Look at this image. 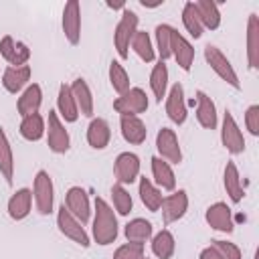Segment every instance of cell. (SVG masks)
I'll use <instances>...</instances> for the list:
<instances>
[{
    "mask_svg": "<svg viewBox=\"0 0 259 259\" xmlns=\"http://www.w3.org/2000/svg\"><path fill=\"white\" fill-rule=\"evenodd\" d=\"M117 219L113 208L101 198H95V217H93V241L101 247L111 245L117 239Z\"/></svg>",
    "mask_w": 259,
    "mask_h": 259,
    "instance_id": "cell-1",
    "label": "cell"
},
{
    "mask_svg": "<svg viewBox=\"0 0 259 259\" xmlns=\"http://www.w3.org/2000/svg\"><path fill=\"white\" fill-rule=\"evenodd\" d=\"M138 14L130 8H123L121 12V18L115 26V32H113V45H115V51L119 55V59H127L130 57V45H132V38L134 34L138 32Z\"/></svg>",
    "mask_w": 259,
    "mask_h": 259,
    "instance_id": "cell-2",
    "label": "cell"
},
{
    "mask_svg": "<svg viewBox=\"0 0 259 259\" xmlns=\"http://www.w3.org/2000/svg\"><path fill=\"white\" fill-rule=\"evenodd\" d=\"M32 198H34V206L36 212L47 217L53 212V204H55V186L51 180V174L47 170H38L32 182Z\"/></svg>",
    "mask_w": 259,
    "mask_h": 259,
    "instance_id": "cell-3",
    "label": "cell"
},
{
    "mask_svg": "<svg viewBox=\"0 0 259 259\" xmlns=\"http://www.w3.org/2000/svg\"><path fill=\"white\" fill-rule=\"evenodd\" d=\"M204 61H206V65H208L227 85H231L233 89H241L239 77H237V73H235L231 61L221 53V49H217L214 45H206V47H204Z\"/></svg>",
    "mask_w": 259,
    "mask_h": 259,
    "instance_id": "cell-4",
    "label": "cell"
},
{
    "mask_svg": "<svg viewBox=\"0 0 259 259\" xmlns=\"http://www.w3.org/2000/svg\"><path fill=\"white\" fill-rule=\"evenodd\" d=\"M47 146L51 152L55 154H65L69 152L71 148V138H69V132L65 130V123L61 121L59 113L57 111H49V117H47Z\"/></svg>",
    "mask_w": 259,
    "mask_h": 259,
    "instance_id": "cell-5",
    "label": "cell"
},
{
    "mask_svg": "<svg viewBox=\"0 0 259 259\" xmlns=\"http://www.w3.org/2000/svg\"><path fill=\"white\" fill-rule=\"evenodd\" d=\"M57 227H59V231L67 237V239H71L73 243H77L79 247H83V249H87L89 245H91V241H89V235H87V231H85V227L65 208V204L59 208V212H57Z\"/></svg>",
    "mask_w": 259,
    "mask_h": 259,
    "instance_id": "cell-6",
    "label": "cell"
},
{
    "mask_svg": "<svg viewBox=\"0 0 259 259\" xmlns=\"http://www.w3.org/2000/svg\"><path fill=\"white\" fill-rule=\"evenodd\" d=\"M113 109L119 115H140L148 109V95L142 87H130L113 101Z\"/></svg>",
    "mask_w": 259,
    "mask_h": 259,
    "instance_id": "cell-7",
    "label": "cell"
},
{
    "mask_svg": "<svg viewBox=\"0 0 259 259\" xmlns=\"http://www.w3.org/2000/svg\"><path fill=\"white\" fill-rule=\"evenodd\" d=\"M221 142L225 146L227 152L231 154H243L245 152V138H243V132L239 130L235 117L231 111H225L223 115V125H221Z\"/></svg>",
    "mask_w": 259,
    "mask_h": 259,
    "instance_id": "cell-8",
    "label": "cell"
},
{
    "mask_svg": "<svg viewBox=\"0 0 259 259\" xmlns=\"http://www.w3.org/2000/svg\"><path fill=\"white\" fill-rule=\"evenodd\" d=\"M156 148L162 160L168 164H180L182 162V150L178 144V136L170 127H160L156 134Z\"/></svg>",
    "mask_w": 259,
    "mask_h": 259,
    "instance_id": "cell-9",
    "label": "cell"
},
{
    "mask_svg": "<svg viewBox=\"0 0 259 259\" xmlns=\"http://www.w3.org/2000/svg\"><path fill=\"white\" fill-rule=\"evenodd\" d=\"M140 168H142L140 158L134 152H121L113 162V174H115L117 184L125 186V184L136 182L140 176Z\"/></svg>",
    "mask_w": 259,
    "mask_h": 259,
    "instance_id": "cell-10",
    "label": "cell"
},
{
    "mask_svg": "<svg viewBox=\"0 0 259 259\" xmlns=\"http://www.w3.org/2000/svg\"><path fill=\"white\" fill-rule=\"evenodd\" d=\"M65 208L81 223L85 225L91 219V204H89V196L81 186H71L65 194Z\"/></svg>",
    "mask_w": 259,
    "mask_h": 259,
    "instance_id": "cell-11",
    "label": "cell"
},
{
    "mask_svg": "<svg viewBox=\"0 0 259 259\" xmlns=\"http://www.w3.org/2000/svg\"><path fill=\"white\" fill-rule=\"evenodd\" d=\"M160 210H162L164 225L180 221L186 214V210H188V194H186V190H176V192L164 196Z\"/></svg>",
    "mask_w": 259,
    "mask_h": 259,
    "instance_id": "cell-12",
    "label": "cell"
},
{
    "mask_svg": "<svg viewBox=\"0 0 259 259\" xmlns=\"http://www.w3.org/2000/svg\"><path fill=\"white\" fill-rule=\"evenodd\" d=\"M0 57L10 65V67H22L28 63L30 59V49L20 42V40H14L10 34L2 36L0 40Z\"/></svg>",
    "mask_w": 259,
    "mask_h": 259,
    "instance_id": "cell-13",
    "label": "cell"
},
{
    "mask_svg": "<svg viewBox=\"0 0 259 259\" xmlns=\"http://www.w3.org/2000/svg\"><path fill=\"white\" fill-rule=\"evenodd\" d=\"M63 32L71 45L81 40V6L77 0H69L63 8Z\"/></svg>",
    "mask_w": 259,
    "mask_h": 259,
    "instance_id": "cell-14",
    "label": "cell"
},
{
    "mask_svg": "<svg viewBox=\"0 0 259 259\" xmlns=\"http://www.w3.org/2000/svg\"><path fill=\"white\" fill-rule=\"evenodd\" d=\"M166 115L172 123L182 125L186 121V101H184V89L180 83H174L166 95Z\"/></svg>",
    "mask_w": 259,
    "mask_h": 259,
    "instance_id": "cell-15",
    "label": "cell"
},
{
    "mask_svg": "<svg viewBox=\"0 0 259 259\" xmlns=\"http://www.w3.org/2000/svg\"><path fill=\"white\" fill-rule=\"evenodd\" d=\"M204 219L208 223L210 229L221 231V233H233L235 223H233V212L227 206V202H214L206 208Z\"/></svg>",
    "mask_w": 259,
    "mask_h": 259,
    "instance_id": "cell-16",
    "label": "cell"
},
{
    "mask_svg": "<svg viewBox=\"0 0 259 259\" xmlns=\"http://www.w3.org/2000/svg\"><path fill=\"white\" fill-rule=\"evenodd\" d=\"M170 53L174 57V61L178 63V67L182 71H190L192 63H194V49L192 45L174 28L172 30V40H170Z\"/></svg>",
    "mask_w": 259,
    "mask_h": 259,
    "instance_id": "cell-17",
    "label": "cell"
},
{
    "mask_svg": "<svg viewBox=\"0 0 259 259\" xmlns=\"http://www.w3.org/2000/svg\"><path fill=\"white\" fill-rule=\"evenodd\" d=\"M42 105V89L38 83H30L24 87V91L20 93L18 101H16V109L22 117L26 115H32V113H38Z\"/></svg>",
    "mask_w": 259,
    "mask_h": 259,
    "instance_id": "cell-18",
    "label": "cell"
},
{
    "mask_svg": "<svg viewBox=\"0 0 259 259\" xmlns=\"http://www.w3.org/2000/svg\"><path fill=\"white\" fill-rule=\"evenodd\" d=\"M119 127H121V136L127 144L140 146V144L146 142L148 130H146V123L138 115H121L119 117Z\"/></svg>",
    "mask_w": 259,
    "mask_h": 259,
    "instance_id": "cell-19",
    "label": "cell"
},
{
    "mask_svg": "<svg viewBox=\"0 0 259 259\" xmlns=\"http://www.w3.org/2000/svg\"><path fill=\"white\" fill-rule=\"evenodd\" d=\"M30 67L28 65H22V67H6L4 73H2V85L8 93L16 95L18 91H22L28 81H30Z\"/></svg>",
    "mask_w": 259,
    "mask_h": 259,
    "instance_id": "cell-20",
    "label": "cell"
},
{
    "mask_svg": "<svg viewBox=\"0 0 259 259\" xmlns=\"http://www.w3.org/2000/svg\"><path fill=\"white\" fill-rule=\"evenodd\" d=\"M196 119L204 130H217L219 125L217 107L204 91H196Z\"/></svg>",
    "mask_w": 259,
    "mask_h": 259,
    "instance_id": "cell-21",
    "label": "cell"
},
{
    "mask_svg": "<svg viewBox=\"0 0 259 259\" xmlns=\"http://www.w3.org/2000/svg\"><path fill=\"white\" fill-rule=\"evenodd\" d=\"M71 93L75 97V103H77V109H79V115H85V117H93V93L87 85L85 79L77 77L71 85Z\"/></svg>",
    "mask_w": 259,
    "mask_h": 259,
    "instance_id": "cell-22",
    "label": "cell"
},
{
    "mask_svg": "<svg viewBox=\"0 0 259 259\" xmlns=\"http://www.w3.org/2000/svg\"><path fill=\"white\" fill-rule=\"evenodd\" d=\"M109 140H111L109 123L103 117H93L87 125V144L93 150H103L109 146Z\"/></svg>",
    "mask_w": 259,
    "mask_h": 259,
    "instance_id": "cell-23",
    "label": "cell"
},
{
    "mask_svg": "<svg viewBox=\"0 0 259 259\" xmlns=\"http://www.w3.org/2000/svg\"><path fill=\"white\" fill-rule=\"evenodd\" d=\"M32 208V190L20 188L8 198V214L12 221H22L30 214Z\"/></svg>",
    "mask_w": 259,
    "mask_h": 259,
    "instance_id": "cell-24",
    "label": "cell"
},
{
    "mask_svg": "<svg viewBox=\"0 0 259 259\" xmlns=\"http://www.w3.org/2000/svg\"><path fill=\"white\" fill-rule=\"evenodd\" d=\"M57 109H59V117H63L67 123H73L79 119V109L75 103V97L71 93V87L67 83L59 85V93H57Z\"/></svg>",
    "mask_w": 259,
    "mask_h": 259,
    "instance_id": "cell-25",
    "label": "cell"
},
{
    "mask_svg": "<svg viewBox=\"0 0 259 259\" xmlns=\"http://www.w3.org/2000/svg\"><path fill=\"white\" fill-rule=\"evenodd\" d=\"M247 63L249 69H259V16L249 14L247 20Z\"/></svg>",
    "mask_w": 259,
    "mask_h": 259,
    "instance_id": "cell-26",
    "label": "cell"
},
{
    "mask_svg": "<svg viewBox=\"0 0 259 259\" xmlns=\"http://www.w3.org/2000/svg\"><path fill=\"white\" fill-rule=\"evenodd\" d=\"M223 186H225V190H227V194H229L231 202L239 204V202L243 200L245 192H243V184H241L239 168H237V164H235V162H231V160L227 162L225 172H223Z\"/></svg>",
    "mask_w": 259,
    "mask_h": 259,
    "instance_id": "cell-27",
    "label": "cell"
},
{
    "mask_svg": "<svg viewBox=\"0 0 259 259\" xmlns=\"http://www.w3.org/2000/svg\"><path fill=\"white\" fill-rule=\"evenodd\" d=\"M152 176L154 182L158 184L160 190H174L176 188V176L174 170L170 168V164L166 160H162L160 156H154L152 160Z\"/></svg>",
    "mask_w": 259,
    "mask_h": 259,
    "instance_id": "cell-28",
    "label": "cell"
},
{
    "mask_svg": "<svg viewBox=\"0 0 259 259\" xmlns=\"http://www.w3.org/2000/svg\"><path fill=\"white\" fill-rule=\"evenodd\" d=\"M194 6H196V12H198L202 28L217 30L221 26V12H219V4L217 2H212V0H198V2H194Z\"/></svg>",
    "mask_w": 259,
    "mask_h": 259,
    "instance_id": "cell-29",
    "label": "cell"
},
{
    "mask_svg": "<svg viewBox=\"0 0 259 259\" xmlns=\"http://www.w3.org/2000/svg\"><path fill=\"white\" fill-rule=\"evenodd\" d=\"M18 132H20V136H22L24 140H28V142H38V140L45 136V132H47V121H45V117H42L40 113L26 115V117H22Z\"/></svg>",
    "mask_w": 259,
    "mask_h": 259,
    "instance_id": "cell-30",
    "label": "cell"
},
{
    "mask_svg": "<svg viewBox=\"0 0 259 259\" xmlns=\"http://www.w3.org/2000/svg\"><path fill=\"white\" fill-rule=\"evenodd\" d=\"M138 192H140V200H142V204L148 208V210H152V212H156V210H160V206H162V190L158 188V186H154V182L150 180V178H140V186H138Z\"/></svg>",
    "mask_w": 259,
    "mask_h": 259,
    "instance_id": "cell-31",
    "label": "cell"
},
{
    "mask_svg": "<svg viewBox=\"0 0 259 259\" xmlns=\"http://www.w3.org/2000/svg\"><path fill=\"white\" fill-rule=\"evenodd\" d=\"M123 235H125V239H127L130 243H140V245H144L146 241L152 239L154 227H152V223L146 221V219H132V221L125 225Z\"/></svg>",
    "mask_w": 259,
    "mask_h": 259,
    "instance_id": "cell-32",
    "label": "cell"
},
{
    "mask_svg": "<svg viewBox=\"0 0 259 259\" xmlns=\"http://www.w3.org/2000/svg\"><path fill=\"white\" fill-rule=\"evenodd\" d=\"M0 174L10 186L14 178V156H12V146L4 130H0Z\"/></svg>",
    "mask_w": 259,
    "mask_h": 259,
    "instance_id": "cell-33",
    "label": "cell"
},
{
    "mask_svg": "<svg viewBox=\"0 0 259 259\" xmlns=\"http://www.w3.org/2000/svg\"><path fill=\"white\" fill-rule=\"evenodd\" d=\"M174 249H176V241L168 229H162L160 233L152 235V253L158 259H170L174 255Z\"/></svg>",
    "mask_w": 259,
    "mask_h": 259,
    "instance_id": "cell-34",
    "label": "cell"
},
{
    "mask_svg": "<svg viewBox=\"0 0 259 259\" xmlns=\"http://www.w3.org/2000/svg\"><path fill=\"white\" fill-rule=\"evenodd\" d=\"M150 89L156 97L158 103H162V99L166 97V89H168V67L166 63H156L152 73H150Z\"/></svg>",
    "mask_w": 259,
    "mask_h": 259,
    "instance_id": "cell-35",
    "label": "cell"
},
{
    "mask_svg": "<svg viewBox=\"0 0 259 259\" xmlns=\"http://www.w3.org/2000/svg\"><path fill=\"white\" fill-rule=\"evenodd\" d=\"M134 53L144 61V63H152L156 59V51H154V45H152V38L146 30H138L132 38V45Z\"/></svg>",
    "mask_w": 259,
    "mask_h": 259,
    "instance_id": "cell-36",
    "label": "cell"
},
{
    "mask_svg": "<svg viewBox=\"0 0 259 259\" xmlns=\"http://www.w3.org/2000/svg\"><path fill=\"white\" fill-rule=\"evenodd\" d=\"M182 24L186 28V32L194 38H200L204 28L200 24V18H198V12H196V6L194 2H186L184 8H182Z\"/></svg>",
    "mask_w": 259,
    "mask_h": 259,
    "instance_id": "cell-37",
    "label": "cell"
},
{
    "mask_svg": "<svg viewBox=\"0 0 259 259\" xmlns=\"http://www.w3.org/2000/svg\"><path fill=\"white\" fill-rule=\"evenodd\" d=\"M109 83H111V87L117 95H123L130 89V75H127V71L123 69V65L119 61L109 63Z\"/></svg>",
    "mask_w": 259,
    "mask_h": 259,
    "instance_id": "cell-38",
    "label": "cell"
},
{
    "mask_svg": "<svg viewBox=\"0 0 259 259\" xmlns=\"http://www.w3.org/2000/svg\"><path fill=\"white\" fill-rule=\"evenodd\" d=\"M172 26L170 24H158L156 26V30H154V34H156V49H158V57H160V61L164 63L166 59H170L172 57V53H170V40H172Z\"/></svg>",
    "mask_w": 259,
    "mask_h": 259,
    "instance_id": "cell-39",
    "label": "cell"
},
{
    "mask_svg": "<svg viewBox=\"0 0 259 259\" xmlns=\"http://www.w3.org/2000/svg\"><path fill=\"white\" fill-rule=\"evenodd\" d=\"M111 198H113V206H115L117 214H121V217L130 214V210L134 206V200H132V194L121 184H113L111 186Z\"/></svg>",
    "mask_w": 259,
    "mask_h": 259,
    "instance_id": "cell-40",
    "label": "cell"
},
{
    "mask_svg": "<svg viewBox=\"0 0 259 259\" xmlns=\"http://www.w3.org/2000/svg\"><path fill=\"white\" fill-rule=\"evenodd\" d=\"M210 247L217 251L219 259H243L241 249H239L235 243L221 241V239H212V241H210Z\"/></svg>",
    "mask_w": 259,
    "mask_h": 259,
    "instance_id": "cell-41",
    "label": "cell"
},
{
    "mask_svg": "<svg viewBox=\"0 0 259 259\" xmlns=\"http://www.w3.org/2000/svg\"><path fill=\"white\" fill-rule=\"evenodd\" d=\"M113 259H144V245L127 241L115 249Z\"/></svg>",
    "mask_w": 259,
    "mask_h": 259,
    "instance_id": "cell-42",
    "label": "cell"
},
{
    "mask_svg": "<svg viewBox=\"0 0 259 259\" xmlns=\"http://www.w3.org/2000/svg\"><path fill=\"white\" fill-rule=\"evenodd\" d=\"M245 125L251 136H259V105H249L245 111Z\"/></svg>",
    "mask_w": 259,
    "mask_h": 259,
    "instance_id": "cell-43",
    "label": "cell"
},
{
    "mask_svg": "<svg viewBox=\"0 0 259 259\" xmlns=\"http://www.w3.org/2000/svg\"><path fill=\"white\" fill-rule=\"evenodd\" d=\"M198 259H219V255H217V251H214V249L208 245V247H204V249L200 251Z\"/></svg>",
    "mask_w": 259,
    "mask_h": 259,
    "instance_id": "cell-44",
    "label": "cell"
},
{
    "mask_svg": "<svg viewBox=\"0 0 259 259\" xmlns=\"http://www.w3.org/2000/svg\"><path fill=\"white\" fill-rule=\"evenodd\" d=\"M144 259H150V257H146V255H144Z\"/></svg>",
    "mask_w": 259,
    "mask_h": 259,
    "instance_id": "cell-45",
    "label": "cell"
}]
</instances>
